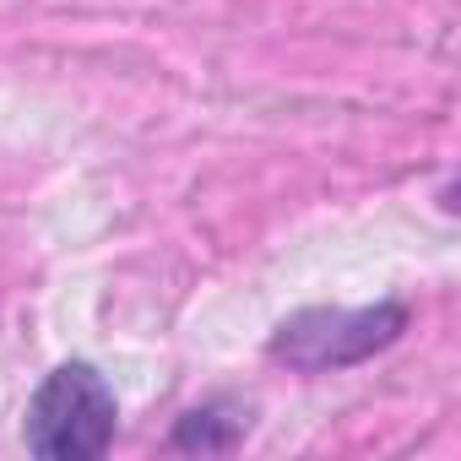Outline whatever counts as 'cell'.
<instances>
[{
	"label": "cell",
	"mask_w": 461,
	"mask_h": 461,
	"mask_svg": "<svg viewBox=\"0 0 461 461\" xmlns=\"http://www.w3.org/2000/svg\"><path fill=\"white\" fill-rule=\"evenodd\" d=\"M114 391L109 380L71 358L60 369L44 375V385L33 391L28 402V423H23V439L33 456H50V461H87V456H104L109 439H114Z\"/></svg>",
	"instance_id": "2"
},
{
	"label": "cell",
	"mask_w": 461,
	"mask_h": 461,
	"mask_svg": "<svg viewBox=\"0 0 461 461\" xmlns=\"http://www.w3.org/2000/svg\"><path fill=\"white\" fill-rule=\"evenodd\" d=\"M407 321H412V310L402 299H380V304H364V310L315 304V310L288 315L272 331L267 353L277 364H288L294 375H331V369H353V364H369L375 353L396 348Z\"/></svg>",
	"instance_id": "1"
},
{
	"label": "cell",
	"mask_w": 461,
	"mask_h": 461,
	"mask_svg": "<svg viewBox=\"0 0 461 461\" xmlns=\"http://www.w3.org/2000/svg\"><path fill=\"white\" fill-rule=\"evenodd\" d=\"M245 439V418L228 412L222 402H206L195 412H185L168 434V450H234Z\"/></svg>",
	"instance_id": "3"
}]
</instances>
